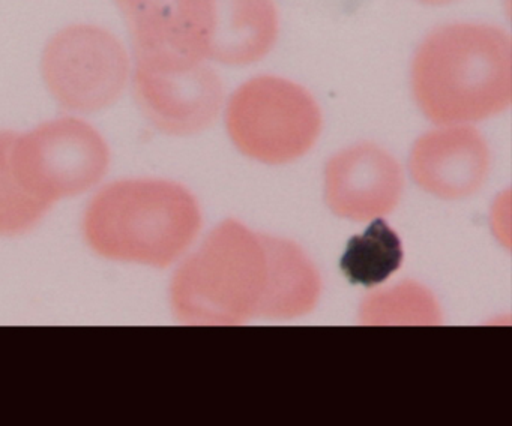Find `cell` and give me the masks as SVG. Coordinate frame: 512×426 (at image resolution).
<instances>
[{
	"label": "cell",
	"mask_w": 512,
	"mask_h": 426,
	"mask_svg": "<svg viewBox=\"0 0 512 426\" xmlns=\"http://www.w3.org/2000/svg\"><path fill=\"white\" fill-rule=\"evenodd\" d=\"M416 2L427 6H445L449 5V3L457 2V0H416Z\"/></svg>",
	"instance_id": "obj_16"
},
{
	"label": "cell",
	"mask_w": 512,
	"mask_h": 426,
	"mask_svg": "<svg viewBox=\"0 0 512 426\" xmlns=\"http://www.w3.org/2000/svg\"><path fill=\"white\" fill-rule=\"evenodd\" d=\"M404 191L400 162L370 141L332 155L323 171V197L338 218L367 222L394 212Z\"/></svg>",
	"instance_id": "obj_8"
},
{
	"label": "cell",
	"mask_w": 512,
	"mask_h": 426,
	"mask_svg": "<svg viewBox=\"0 0 512 426\" xmlns=\"http://www.w3.org/2000/svg\"><path fill=\"white\" fill-rule=\"evenodd\" d=\"M127 20L134 54L188 57L209 0H115Z\"/></svg>",
	"instance_id": "obj_11"
},
{
	"label": "cell",
	"mask_w": 512,
	"mask_h": 426,
	"mask_svg": "<svg viewBox=\"0 0 512 426\" xmlns=\"http://www.w3.org/2000/svg\"><path fill=\"white\" fill-rule=\"evenodd\" d=\"M323 116L301 84L278 75H257L242 83L226 104V129L248 159L286 165L307 155L322 134Z\"/></svg>",
	"instance_id": "obj_4"
},
{
	"label": "cell",
	"mask_w": 512,
	"mask_h": 426,
	"mask_svg": "<svg viewBox=\"0 0 512 426\" xmlns=\"http://www.w3.org/2000/svg\"><path fill=\"white\" fill-rule=\"evenodd\" d=\"M130 71L122 42L94 24H71L59 30L41 56L47 90L73 113H97L115 104L127 87Z\"/></svg>",
	"instance_id": "obj_6"
},
{
	"label": "cell",
	"mask_w": 512,
	"mask_h": 426,
	"mask_svg": "<svg viewBox=\"0 0 512 426\" xmlns=\"http://www.w3.org/2000/svg\"><path fill=\"white\" fill-rule=\"evenodd\" d=\"M359 318L367 326H434L442 320V309L427 287L406 281L368 294Z\"/></svg>",
	"instance_id": "obj_14"
},
{
	"label": "cell",
	"mask_w": 512,
	"mask_h": 426,
	"mask_svg": "<svg viewBox=\"0 0 512 426\" xmlns=\"http://www.w3.org/2000/svg\"><path fill=\"white\" fill-rule=\"evenodd\" d=\"M202 227L196 197L166 179H125L104 186L83 216V234L101 257L167 267L185 254Z\"/></svg>",
	"instance_id": "obj_2"
},
{
	"label": "cell",
	"mask_w": 512,
	"mask_h": 426,
	"mask_svg": "<svg viewBox=\"0 0 512 426\" xmlns=\"http://www.w3.org/2000/svg\"><path fill=\"white\" fill-rule=\"evenodd\" d=\"M413 182L440 200L472 197L487 182L491 152L472 125H437L416 138L409 153Z\"/></svg>",
	"instance_id": "obj_9"
},
{
	"label": "cell",
	"mask_w": 512,
	"mask_h": 426,
	"mask_svg": "<svg viewBox=\"0 0 512 426\" xmlns=\"http://www.w3.org/2000/svg\"><path fill=\"white\" fill-rule=\"evenodd\" d=\"M403 258L400 237L382 218H377L364 233L349 240L340 269L352 284L371 288L394 275Z\"/></svg>",
	"instance_id": "obj_13"
},
{
	"label": "cell",
	"mask_w": 512,
	"mask_h": 426,
	"mask_svg": "<svg viewBox=\"0 0 512 426\" xmlns=\"http://www.w3.org/2000/svg\"><path fill=\"white\" fill-rule=\"evenodd\" d=\"M14 132L0 131V236H16L34 228L49 207L34 200L20 186L13 164L11 144Z\"/></svg>",
	"instance_id": "obj_15"
},
{
	"label": "cell",
	"mask_w": 512,
	"mask_h": 426,
	"mask_svg": "<svg viewBox=\"0 0 512 426\" xmlns=\"http://www.w3.org/2000/svg\"><path fill=\"white\" fill-rule=\"evenodd\" d=\"M134 98L163 134L190 137L214 125L224 107V86L209 62L134 59Z\"/></svg>",
	"instance_id": "obj_7"
},
{
	"label": "cell",
	"mask_w": 512,
	"mask_h": 426,
	"mask_svg": "<svg viewBox=\"0 0 512 426\" xmlns=\"http://www.w3.org/2000/svg\"><path fill=\"white\" fill-rule=\"evenodd\" d=\"M265 284L262 234L227 219L176 270L170 305L182 323L236 326L259 315Z\"/></svg>",
	"instance_id": "obj_3"
},
{
	"label": "cell",
	"mask_w": 512,
	"mask_h": 426,
	"mask_svg": "<svg viewBox=\"0 0 512 426\" xmlns=\"http://www.w3.org/2000/svg\"><path fill=\"white\" fill-rule=\"evenodd\" d=\"M410 90L434 125H472L512 102V41L496 24L457 21L431 30L410 63Z\"/></svg>",
	"instance_id": "obj_1"
},
{
	"label": "cell",
	"mask_w": 512,
	"mask_h": 426,
	"mask_svg": "<svg viewBox=\"0 0 512 426\" xmlns=\"http://www.w3.org/2000/svg\"><path fill=\"white\" fill-rule=\"evenodd\" d=\"M266 284L259 315L275 320L302 317L316 308L322 294L319 270L301 246L262 234Z\"/></svg>",
	"instance_id": "obj_12"
},
{
	"label": "cell",
	"mask_w": 512,
	"mask_h": 426,
	"mask_svg": "<svg viewBox=\"0 0 512 426\" xmlns=\"http://www.w3.org/2000/svg\"><path fill=\"white\" fill-rule=\"evenodd\" d=\"M11 164L20 186L52 209L59 200L77 197L101 182L109 170L110 149L85 120L61 117L14 135Z\"/></svg>",
	"instance_id": "obj_5"
},
{
	"label": "cell",
	"mask_w": 512,
	"mask_h": 426,
	"mask_svg": "<svg viewBox=\"0 0 512 426\" xmlns=\"http://www.w3.org/2000/svg\"><path fill=\"white\" fill-rule=\"evenodd\" d=\"M280 35L274 0H215L208 62L247 66L265 59Z\"/></svg>",
	"instance_id": "obj_10"
}]
</instances>
